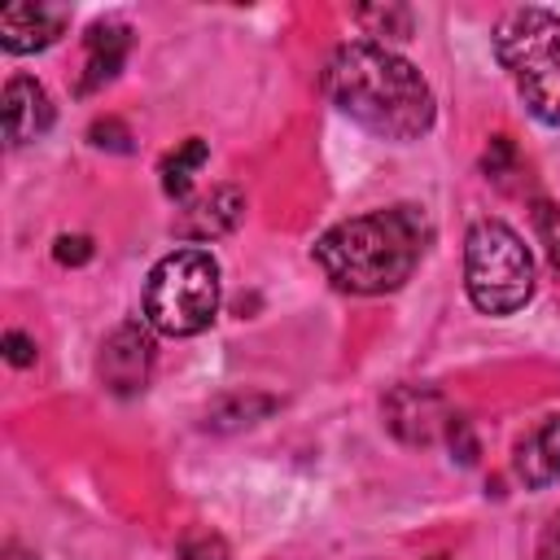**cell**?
I'll list each match as a JSON object with an SVG mask.
<instances>
[{
	"label": "cell",
	"instance_id": "1",
	"mask_svg": "<svg viewBox=\"0 0 560 560\" xmlns=\"http://www.w3.org/2000/svg\"><path fill=\"white\" fill-rule=\"evenodd\" d=\"M328 101L381 140H416L433 127V92L424 74L376 39L341 44L324 70Z\"/></svg>",
	"mask_w": 560,
	"mask_h": 560
},
{
	"label": "cell",
	"instance_id": "2",
	"mask_svg": "<svg viewBox=\"0 0 560 560\" xmlns=\"http://www.w3.org/2000/svg\"><path fill=\"white\" fill-rule=\"evenodd\" d=\"M429 241H433V223L420 206H389L328 228L315 241V262L337 289L372 298L407 284Z\"/></svg>",
	"mask_w": 560,
	"mask_h": 560
},
{
	"label": "cell",
	"instance_id": "3",
	"mask_svg": "<svg viewBox=\"0 0 560 560\" xmlns=\"http://www.w3.org/2000/svg\"><path fill=\"white\" fill-rule=\"evenodd\" d=\"M494 52L508 66L529 114L560 127V18L551 9H512L494 31Z\"/></svg>",
	"mask_w": 560,
	"mask_h": 560
},
{
	"label": "cell",
	"instance_id": "4",
	"mask_svg": "<svg viewBox=\"0 0 560 560\" xmlns=\"http://www.w3.org/2000/svg\"><path fill=\"white\" fill-rule=\"evenodd\" d=\"M219 315V262L206 249L166 254L144 284V319L166 337H192Z\"/></svg>",
	"mask_w": 560,
	"mask_h": 560
},
{
	"label": "cell",
	"instance_id": "5",
	"mask_svg": "<svg viewBox=\"0 0 560 560\" xmlns=\"http://www.w3.org/2000/svg\"><path fill=\"white\" fill-rule=\"evenodd\" d=\"M464 280H468V298H472L477 311L512 315L534 293V258H529L525 241L508 223L481 219V223L468 228Z\"/></svg>",
	"mask_w": 560,
	"mask_h": 560
},
{
	"label": "cell",
	"instance_id": "6",
	"mask_svg": "<svg viewBox=\"0 0 560 560\" xmlns=\"http://www.w3.org/2000/svg\"><path fill=\"white\" fill-rule=\"evenodd\" d=\"M381 411H385L389 433L407 446H429V442L446 438V429L455 420L451 402L433 385H398V389L385 394Z\"/></svg>",
	"mask_w": 560,
	"mask_h": 560
},
{
	"label": "cell",
	"instance_id": "7",
	"mask_svg": "<svg viewBox=\"0 0 560 560\" xmlns=\"http://www.w3.org/2000/svg\"><path fill=\"white\" fill-rule=\"evenodd\" d=\"M101 381L114 394H140L153 372V337L140 324H118L101 346Z\"/></svg>",
	"mask_w": 560,
	"mask_h": 560
},
{
	"label": "cell",
	"instance_id": "8",
	"mask_svg": "<svg viewBox=\"0 0 560 560\" xmlns=\"http://www.w3.org/2000/svg\"><path fill=\"white\" fill-rule=\"evenodd\" d=\"M0 114H4V140L9 144H31L52 127V101H48L44 83H35L31 74H13L4 83Z\"/></svg>",
	"mask_w": 560,
	"mask_h": 560
},
{
	"label": "cell",
	"instance_id": "9",
	"mask_svg": "<svg viewBox=\"0 0 560 560\" xmlns=\"http://www.w3.org/2000/svg\"><path fill=\"white\" fill-rule=\"evenodd\" d=\"M241 214H245V192L232 188V184H219L206 197H197V201L184 206L175 232L188 236V241H214V236L232 232L241 223Z\"/></svg>",
	"mask_w": 560,
	"mask_h": 560
},
{
	"label": "cell",
	"instance_id": "10",
	"mask_svg": "<svg viewBox=\"0 0 560 560\" xmlns=\"http://www.w3.org/2000/svg\"><path fill=\"white\" fill-rule=\"evenodd\" d=\"M66 31V9L57 4H13L0 13V44L9 52H39Z\"/></svg>",
	"mask_w": 560,
	"mask_h": 560
},
{
	"label": "cell",
	"instance_id": "11",
	"mask_svg": "<svg viewBox=\"0 0 560 560\" xmlns=\"http://www.w3.org/2000/svg\"><path fill=\"white\" fill-rule=\"evenodd\" d=\"M516 477L534 490L560 481V416H547L538 429H529L516 442V459H512Z\"/></svg>",
	"mask_w": 560,
	"mask_h": 560
},
{
	"label": "cell",
	"instance_id": "12",
	"mask_svg": "<svg viewBox=\"0 0 560 560\" xmlns=\"http://www.w3.org/2000/svg\"><path fill=\"white\" fill-rule=\"evenodd\" d=\"M127 52H131V26H127V22H114V18H109V22L88 26V61H83V83H79V92H92V88L109 83V79L122 70Z\"/></svg>",
	"mask_w": 560,
	"mask_h": 560
},
{
	"label": "cell",
	"instance_id": "13",
	"mask_svg": "<svg viewBox=\"0 0 560 560\" xmlns=\"http://www.w3.org/2000/svg\"><path fill=\"white\" fill-rule=\"evenodd\" d=\"M206 140H188V144H179L166 162H162V188L171 192V197H184L188 192V184H192V171L206 162Z\"/></svg>",
	"mask_w": 560,
	"mask_h": 560
},
{
	"label": "cell",
	"instance_id": "14",
	"mask_svg": "<svg viewBox=\"0 0 560 560\" xmlns=\"http://www.w3.org/2000/svg\"><path fill=\"white\" fill-rule=\"evenodd\" d=\"M359 22L368 26V35H376V44L411 35V13L402 4H368V9H359Z\"/></svg>",
	"mask_w": 560,
	"mask_h": 560
},
{
	"label": "cell",
	"instance_id": "15",
	"mask_svg": "<svg viewBox=\"0 0 560 560\" xmlns=\"http://www.w3.org/2000/svg\"><path fill=\"white\" fill-rule=\"evenodd\" d=\"M534 228H538V241H542V254L551 262V271H560V210L551 201H534Z\"/></svg>",
	"mask_w": 560,
	"mask_h": 560
},
{
	"label": "cell",
	"instance_id": "16",
	"mask_svg": "<svg viewBox=\"0 0 560 560\" xmlns=\"http://www.w3.org/2000/svg\"><path fill=\"white\" fill-rule=\"evenodd\" d=\"M179 560H228V547L210 529H188L179 538Z\"/></svg>",
	"mask_w": 560,
	"mask_h": 560
},
{
	"label": "cell",
	"instance_id": "17",
	"mask_svg": "<svg viewBox=\"0 0 560 560\" xmlns=\"http://www.w3.org/2000/svg\"><path fill=\"white\" fill-rule=\"evenodd\" d=\"M512 140L508 136H494L490 140V149H486V158H481V166H486V175H494V179H503V171L512 166Z\"/></svg>",
	"mask_w": 560,
	"mask_h": 560
},
{
	"label": "cell",
	"instance_id": "18",
	"mask_svg": "<svg viewBox=\"0 0 560 560\" xmlns=\"http://www.w3.org/2000/svg\"><path fill=\"white\" fill-rule=\"evenodd\" d=\"M52 254H57V262L79 267V262H88V258H92V241H88V236H57Z\"/></svg>",
	"mask_w": 560,
	"mask_h": 560
},
{
	"label": "cell",
	"instance_id": "19",
	"mask_svg": "<svg viewBox=\"0 0 560 560\" xmlns=\"http://www.w3.org/2000/svg\"><path fill=\"white\" fill-rule=\"evenodd\" d=\"M446 442H451V451H455V459L459 464H472L477 459V442H472V433H468V420H451V429H446Z\"/></svg>",
	"mask_w": 560,
	"mask_h": 560
},
{
	"label": "cell",
	"instance_id": "20",
	"mask_svg": "<svg viewBox=\"0 0 560 560\" xmlns=\"http://www.w3.org/2000/svg\"><path fill=\"white\" fill-rule=\"evenodd\" d=\"M4 359H9L13 368L35 363V341H31L26 332H4Z\"/></svg>",
	"mask_w": 560,
	"mask_h": 560
},
{
	"label": "cell",
	"instance_id": "21",
	"mask_svg": "<svg viewBox=\"0 0 560 560\" xmlns=\"http://www.w3.org/2000/svg\"><path fill=\"white\" fill-rule=\"evenodd\" d=\"M538 560H560V512L542 525V534H538V551H534Z\"/></svg>",
	"mask_w": 560,
	"mask_h": 560
},
{
	"label": "cell",
	"instance_id": "22",
	"mask_svg": "<svg viewBox=\"0 0 560 560\" xmlns=\"http://www.w3.org/2000/svg\"><path fill=\"white\" fill-rule=\"evenodd\" d=\"M92 144H101V149H105V144H109V149H127V131H122L118 122H96V127H92Z\"/></svg>",
	"mask_w": 560,
	"mask_h": 560
},
{
	"label": "cell",
	"instance_id": "23",
	"mask_svg": "<svg viewBox=\"0 0 560 560\" xmlns=\"http://www.w3.org/2000/svg\"><path fill=\"white\" fill-rule=\"evenodd\" d=\"M4 560H35V556H31V551H22V547H9V551H4Z\"/></svg>",
	"mask_w": 560,
	"mask_h": 560
},
{
	"label": "cell",
	"instance_id": "24",
	"mask_svg": "<svg viewBox=\"0 0 560 560\" xmlns=\"http://www.w3.org/2000/svg\"><path fill=\"white\" fill-rule=\"evenodd\" d=\"M433 560H446V556H433Z\"/></svg>",
	"mask_w": 560,
	"mask_h": 560
}]
</instances>
